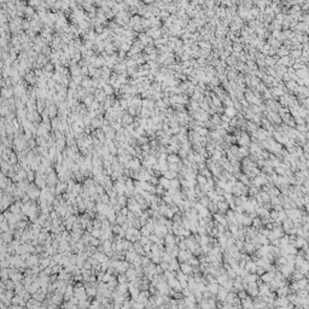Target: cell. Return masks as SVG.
Returning <instances> with one entry per match:
<instances>
[{"label":"cell","instance_id":"obj_7","mask_svg":"<svg viewBox=\"0 0 309 309\" xmlns=\"http://www.w3.org/2000/svg\"><path fill=\"white\" fill-rule=\"evenodd\" d=\"M277 292V296L278 297H283V296H288L290 293V288L289 285H284V286H280V288H278L275 290Z\"/></svg>","mask_w":309,"mask_h":309},{"label":"cell","instance_id":"obj_9","mask_svg":"<svg viewBox=\"0 0 309 309\" xmlns=\"http://www.w3.org/2000/svg\"><path fill=\"white\" fill-rule=\"evenodd\" d=\"M168 269H170L173 272H178L180 269V262L175 259V257H173V259L169 261V268Z\"/></svg>","mask_w":309,"mask_h":309},{"label":"cell","instance_id":"obj_6","mask_svg":"<svg viewBox=\"0 0 309 309\" xmlns=\"http://www.w3.org/2000/svg\"><path fill=\"white\" fill-rule=\"evenodd\" d=\"M256 268H257L256 263H255V261L251 260V259L248 260V261L245 262V264H244V269L248 270L249 273H255V272H256Z\"/></svg>","mask_w":309,"mask_h":309},{"label":"cell","instance_id":"obj_30","mask_svg":"<svg viewBox=\"0 0 309 309\" xmlns=\"http://www.w3.org/2000/svg\"><path fill=\"white\" fill-rule=\"evenodd\" d=\"M143 149H144V150H149V146H148V145H146V146H143Z\"/></svg>","mask_w":309,"mask_h":309},{"label":"cell","instance_id":"obj_13","mask_svg":"<svg viewBox=\"0 0 309 309\" xmlns=\"http://www.w3.org/2000/svg\"><path fill=\"white\" fill-rule=\"evenodd\" d=\"M167 162L168 163H179L181 162V158L176 153H169L167 156Z\"/></svg>","mask_w":309,"mask_h":309},{"label":"cell","instance_id":"obj_24","mask_svg":"<svg viewBox=\"0 0 309 309\" xmlns=\"http://www.w3.org/2000/svg\"><path fill=\"white\" fill-rule=\"evenodd\" d=\"M172 259H173V257H172L170 255H169L168 252H164V254H163V256L161 257V260H162V261H166V262H169V261H170Z\"/></svg>","mask_w":309,"mask_h":309},{"label":"cell","instance_id":"obj_26","mask_svg":"<svg viewBox=\"0 0 309 309\" xmlns=\"http://www.w3.org/2000/svg\"><path fill=\"white\" fill-rule=\"evenodd\" d=\"M226 112H227V115H228L230 117H233V116L235 115V110H234V109L231 106V108H228V109L226 110Z\"/></svg>","mask_w":309,"mask_h":309},{"label":"cell","instance_id":"obj_19","mask_svg":"<svg viewBox=\"0 0 309 309\" xmlns=\"http://www.w3.org/2000/svg\"><path fill=\"white\" fill-rule=\"evenodd\" d=\"M198 173H199V174H202V175H204L207 179H208V178H211V172L209 170V169H208L207 167H205V168H203L202 170H199Z\"/></svg>","mask_w":309,"mask_h":309},{"label":"cell","instance_id":"obj_16","mask_svg":"<svg viewBox=\"0 0 309 309\" xmlns=\"http://www.w3.org/2000/svg\"><path fill=\"white\" fill-rule=\"evenodd\" d=\"M251 222H252V219L250 217L249 215H244V217H243L240 223L244 227H250V226H251Z\"/></svg>","mask_w":309,"mask_h":309},{"label":"cell","instance_id":"obj_11","mask_svg":"<svg viewBox=\"0 0 309 309\" xmlns=\"http://www.w3.org/2000/svg\"><path fill=\"white\" fill-rule=\"evenodd\" d=\"M240 304L244 308H252L254 307V302H252V299L250 296H246L244 299H240Z\"/></svg>","mask_w":309,"mask_h":309},{"label":"cell","instance_id":"obj_21","mask_svg":"<svg viewBox=\"0 0 309 309\" xmlns=\"http://www.w3.org/2000/svg\"><path fill=\"white\" fill-rule=\"evenodd\" d=\"M164 193H166L164 187H162L161 185H156V195H158V196H163Z\"/></svg>","mask_w":309,"mask_h":309},{"label":"cell","instance_id":"obj_20","mask_svg":"<svg viewBox=\"0 0 309 309\" xmlns=\"http://www.w3.org/2000/svg\"><path fill=\"white\" fill-rule=\"evenodd\" d=\"M226 274H227V277H228L230 279H234L235 277H237V274H235V272H234V269L233 268H228L226 270Z\"/></svg>","mask_w":309,"mask_h":309},{"label":"cell","instance_id":"obj_3","mask_svg":"<svg viewBox=\"0 0 309 309\" xmlns=\"http://www.w3.org/2000/svg\"><path fill=\"white\" fill-rule=\"evenodd\" d=\"M227 293H228V290H227V289H225L223 286H221V285H220V286H219V290H217L216 295H215V297H216L215 299H216V301H219V302H223V301L226 299Z\"/></svg>","mask_w":309,"mask_h":309},{"label":"cell","instance_id":"obj_8","mask_svg":"<svg viewBox=\"0 0 309 309\" xmlns=\"http://www.w3.org/2000/svg\"><path fill=\"white\" fill-rule=\"evenodd\" d=\"M243 250H244V252H246L248 255L251 256L254 252H255V246L252 245V243L251 241H244V248H243Z\"/></svg>","mask_w":309,"mask_h":309},{"label":"cell","instance_id":"obj_1","mask_svg":"<svg viewBox=\"0 0 309 309\" xmlns=\"http://www.w3.org/2000/svg\"><path fill=\"white\" fill-rule=\"evenodd\" d=\"M246 293L248 296H250L251 298H255L259 295V286H257L256 281H251V283H248V288H246Z\"/></svg>","mask_w":309,"mask_h":309},{"label":"cell","instance_id":"obj_5","mask_svg":"<svg viewBox=\"0 0 309 309\" xmlns=\"http://www.w3.org/2000/svg\"><path fill=\"white\" fill-rule=\"evenodd\" d=\"M180 270L183 272L186 275H191V274H192L193 267L191 266L188 262H180Z\"/></svg>","mask_w":309,"mask_h":309},{"label":"cell","instance_id":"obj_15","mask_svg":"<svg viewBox=\"0 0 309 309\" xmlns=\"http://www.w3.org/2000/svg\"><path fill=\"white\" fill-rule=\"evenodd\" d=\"M196 182L198 183V186H204L207 183V178L202 174H197L196 175Z\"/></svg>","mask_w":309,"mask_h":309},{"label":"cell","instance_id":"obj_18","mask_svg":"<svg viewBox=\"0 0 309 309\" xmlns=\"http://www.w3.org/2000/svg\"><path fill=\"white\" fill-rule=\"evenodd\" d=\"M181 185H180V180L178 178H174L170 180V187L169 188H180Z\"/></svg>","mask_w":309,"mask_h":309},{"label":"cell","instance_id":"obj_2","mask_svg":"<svg viewBox=\"0 0 309 309\" xmlns=\"http://www.w3.org/2000/svg\"><path fill=\"white\" fill-rule=\"evenodd\" d=\"M193 254L191 252L190 250H187V249H185V250H179V254H178V256H176V259H178L179 262H187L188 259Z\"/></svg>","mask_w":309,"mask_h":309},{"label":"cell","instance_id":"obj_4","mask_svg":"<svg viewBox=\"0 0 309 309\" xmlns=\"http://www.w3.org/2000/svg\"><path fill=\"white\" fill-rule=\"evenodd\" d=\"M156 288H157V290L159 292V295H168L169 290H170V288H169V285H168L167 281H159V283H157Z\"/></svg>","mask_w":309,"mask_h":309},{"label":"cell","instance_id":"obj_25","mask_svg":"<svg viewBox=\"0 0 309 309\" xmlns=\"http://www.w3.org/2000/svg\"><path fill=\"white\" fill-rule=\"evenodd\" d=\"M159 266L162 267V269H163V270H167V269L169 268V262H166V261H162V260H161Z\"/></svg>","mask_w":309,"mask_h":309},{"label":"cell","instance_id":"obj_28","mask_svg":"<svg viewBox=\"0 0 309 309\" xmlns=\"http://www.w3.org/2000/svg\"><path fill=\"white\" fill-rule=\"evenodd\" d=\"M163 272H164V270L162 269V267L159 266V263H158V264H156V274H162V273H163Z\"/></svg>","mask_w":309,"mask_h":309},{"label":"cell","instance_id":"obj_27","mask_svg":"<svg viewBox=\"0 0 309 309\" xmlns=\"http://www.w3.org/2000/svg\"><path fill=\"white\" fill-rule=\"evenodd\" d=\"M141 234L144 235V237H149V235H150V231L148 230V227H144V228L141 230Z\"/></svg>","mask_w":309,"mask_h":309},{"label":"cell","instance_id":"obj_17","mask_svg":"<svg viewBox=\"0 0 309 309\" xmlns=\"http://www.w3.org/2000/svg\"><path fill=\"white\" fill-rule=\"evenodd\" d=\"M251 226H252V227H255V228H257V230H259V228H261V227L263 226V225H262V222H261V219H260L259 216L254 217V219H252V222H251Z\"/></svg>","mask_w":309,"mask_h":309},{"label":"cell","instance_id":"obj_14","mask_svg":"<svg viewBox=\"0 0 309 309\" xmlns=\"http://www.w3.org/2000/svg\"><path fill=\"white\" fill-rule=\"evenodd\" d=\"M162 176H164V178H167L168 180H172V179H174V178H178V173L167 169V170H164L163 173H162Z\"/></svg>","mask_w":309,"mask_h":309},{"label":"cell","instance_id":"obj_12","mask_svg":"<svg viewBox=\"0 0 309 309\" xmlns=\"http://www.w3.org/2000/svg\"><path fill=\"white\" fill-rule=\"evenodd\" d=\"M158 185H161L162 187H164V190H168L170 187V180H168L164 176H159L158 178Z\"/></svg>","mask_w":309,"mask_h":309},{"label":"cell","instance_id":"obj_29","mask_svg":"<svg viewBox=\"0 0 309 309\" xmlns=\"http://www.w3.org/2000/svg\"><path fill=\"white\" fill-rule=\"evenodd\" d=\"M149 261H150L149 259H143V264H145V266H148V264L150 263Z\"/></svg>","mask_w":309,"mask_h":309},{"label":"cell","instance_id":"obj_10","mask_svg":"<svg viewBox=\"0 0 309 309\" xmlns=\"http://www.w3.org/2000/svg\"><path fill=\"white\" fill-rule=\"evenodd\" d=\"M216 205H217V211H219V212H222V214H225V212L230 209V207H228V203H227L226 201L217 202V203H216Z\"/></svg>","mask_w":309,"mask_h":309},{"label":"cell","instance_id":"obj_22","mask_svg":"<svg viewBox=\"0 0 309 309\" xmlns=\"http://www.w3.org/2000/svg\"><path fill=\"white\" fill-rule=\"evenodd\" d=\"M234 245H235V248L239 250V251H241L243 248H244V240H235L234 241Z\"/></svg>","mask_w":309,"mask_h":309},{"label":"cell","instance_id":"obj_23","mask_svg":"<svg viewBox=\"0 0 309 309\" xmlns=\"http://www.w3.org/2000/svg\"><path fill=\"white\" fill-rule=\"evenodd\" d=\"M274 172H275L277 174H279V175H285V169H283L280 166L275 167V168H274Z\"/></svg>","mask_w":309,"mask_h":309}]
</instances>
